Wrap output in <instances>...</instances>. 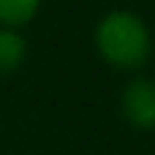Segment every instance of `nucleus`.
Instances as JSON below:
<instances>
[{"instance_id": "nucleus-1", "label": "nucleus", "mask_w": 155, "mask_h": 155, "mask_svg": "<svg viewBox=\"0 0 155 155\" xmlns=\"http://www.w3.org/2000/svg\"><path fill=\"white\" fill-rule=\"evenodd\" d=\"M93 38L98 54L120 71H136L153 54V35L147 22L128 8L106 11L98 19Z\"/></svg>"}, {"instance_id": "nucleus-4", "label": "nucleus", "mask_w": 155, "mask_h": 155, "mask_svg": "<svg viewBox=\"0 0 155 155\" xmlns=\"http://www.w3.org/2000/svg\"><path fill=\"white\" fill-rule=\"evenodd\" d=\"M41 0H0V27H22L38 14Z\"/></svg>"}, {"instance_id": "nucleus-3", "label": "nucleus", "mask_w": 155, "mask_h": 155, "mask_svg": "<svg viewBox=\"0 0 155 155\" xmlns=\"http://www.w3.org/2000/svg\"><path fill=\"white\" fill-rule=\"evenodd\" d=\"M27 57V41L19 30L0 27V76L14 74Z\"/></svg>"}, {"instance_id": "nucleus-2", "label": "nucleus", "mask_w": 155, "mask_h": 155, "mask_svg": "<svg viewBox=\"0 0 155 155\" xmlns=\"http://www.w3.org/2000/svg\"><path fill=\"white\" fill-rule=\"evenodd\" d=\"M120 114L136 131H155V82L134 76L120 93Z\"/></svg>"}]
</instances>
